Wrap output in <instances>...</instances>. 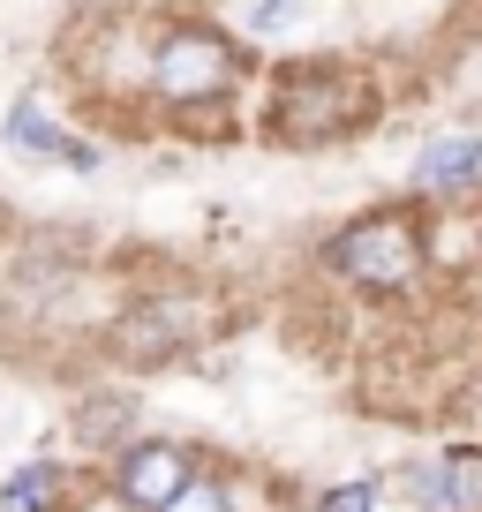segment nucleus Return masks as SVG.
Here are the masks:
<instances>
[{
    "label": "nucleus",
    "mask_w": 482,
    "mask_h": 512,
    "mask_svg": "<svg viewBox=\"0 0 482 512\" xmlns=\"http://www.w3.org/2000/svg\"><path fill=\"white\" fill-rule=\"evenodd\" d=\"M377 121V83L370 68L339 61H287L272 76V98H264V136L287 151H317V144H339V136H362Z\"/></svg>",
    "instance_id": "obj_1"
},
{
    "label": "nucleus",
    "mask_w": 482,
    "mask_h": 512,
    "mask_svg": "<svg viewBox=\"0 0 482 512\" xmlns=\"http://www.w3.org/2000/svg\"><path fill=\"white\" fill-rule=\"evenodd\" d=\"M324 264H332L354 294H385V302H400V294H415L422 272H430V211H422V204L362 211V219H347L332 241H324Z\"/></svg>",
    "instance_id": "obj_2"
},
{
    "label": "nucleus",
    "mask_w": 482,
    "mask_h": 512,
    "mask_svg": "<svg viewBox=\"0 0 482 512\" xmlns=\"http://www.w3.org/2000/svg\"><path fill=\"white\" fill-rule=\"evenodd\" d=\"M241 46L219 31V23H166L159 46H151V91L166 106L196 113V106H226L241 83Z\"/></svg>",
    "instance_id": "obj_3"
},
{
    "label": "nucleus",
    "mask_w": 482,
    "mask_h": 512,
    "mask_svg": "<svg viewBox=\"0 0 482 512\" xmlns=\"http://www.w3.org/2000/svg\"><path fill=\"white\" fill-rule=\"evenodd\" d=\"M204 339H211V309L196 294H136L106 324V354L121 369H166L189 347H204Z\"/></svg>",
    "instance_id": "obj_4"
},
{
    "label": "nucleus",
    "mask_w": 482,
    "mask_h": 512,
    "mask_svg": "<svg viewBox=\"0 0 482 512\" xmlns=\"http://www.w3.org/2000/svg\"><path fill=\"white\" fill-rule=\"evenodd\" d=\"M196 467H204V452L189 445V437H136V445H121L106 460V505L113 512H166L181 490L196 482Z\"/></svg>",
    "instance_id": "obj_5"
},
{
    "label": "nucleus",
    "mask_w": 482,
    "mask_h": 512,
    "mask_svg": "<svg viewBox=\"0 0 482 512\" xmlns=\"http://www.w3.org/2000/svg\"><path fill=\"white\" fill-rule=\"evenodd\" d=\"M400 497L415 512H482V452H437V460H415L400 475Z\"/></svg>",
    "instance_id": "obj_6"
},
{
    "label": "nucleus",
    "mask_w": 482,
    "mask_h": 512,
    "mask_svg": "<svg viewBox=\"0 0 482 512\" xmlns=\"http://www.w3.org/2000/svg\"><path fill=\"white\" fill-rule=\"evenodd\" d=\"M482 181V136H437L415 151V196H467Z\"/></svg>",
    "instance_id": "obj_7"
},
{
    "label": "nucleus",
    "mask_w": 482,
    "mask_h": 512,
    "mask_svg": "<svg viewBox=\"0 0 482 512\" xmlns=\"http://www.w3.org/2000/svg\"><path fill=\"white\" fill-rule=\"evenodd\" d=\"M136 400L129 392H83L76 400V445H91L98 460H113L121 445H136Z\"/></svg>",
    "instance_id": "obj_8"
},
{
    "label": "nucleus",
    "mask_w": 482,
    "mask_h": 512,
    "mask_svg": "<svg viewBox=\"0 0 482 512\" xmlns=\"http://www.w3.org/2000/svg\"><path fill=\"white\" fill-rule=\"evenodd\" d=\"M0 136H8V151H23V159H53V166H61L68 144H76V136H68V121H53L46 98H16V106H8V121H0Z\"/></svg>",
    "instance_id": "obj_9"
},
{
    "label": "nucleus",
    "mask_w": 482,
    "mask_h": 512,
    "mask_svg": "<svg viewBox=\"0 0 482 512\" xmlns=\"http://www.w3.org/2000/svg\"><path fill=\"white\" fill-rule=\"evenodd\" d=\"M61 497H68L61 460H23L16 475L0 482V512H61Z\"/></svg>",
    "instance_id": "obj_10"
},
{
    "label": "nucleus",
    "mask_w": 482,
    "mask_h": 512,
    "mask_svg": "<svg viewBox=\"0 0 482 512\" xmlns=\"http://www.w3.org/2000/svg\"><path fill=\"white\" fill-rule=\"evenodd\" d=\"M166 512H249V475L241 467H196V482L174 497Z\"/></svg>",
    "instance_id": "obj_11"
},
{
    "label": "nucleus",
    "mask_w": 482,
    "mask_h": 512,
    "mask_svg": "<svg viewBox=\"0 0 482 512\" xmlns=\"http://www.w3.org/2000/svg\"><path fill=\"white\" fill-rule=\"evenodd\" d=\"M377 505H385V475H347L309 497V512H377Z\"/></svg>",
    "instance_id": "obj_12"
},
{
    "label": "nucleus",
    "mask_w": 482,
    "mask_h": 512,
    "mask_svg": "<svg viewBox=\"0 0 482 512\" xmlns=\"http://www.w3.org/2000/svg\"><path fill=\"white\" fill-rule=\"evenodd\" d=\"M302 8H309V0H249L241 23H249L257 38H272V31H287V23H302Z\"/></svg>",
    "instance_id": "obj_13"
}]
</instances>
